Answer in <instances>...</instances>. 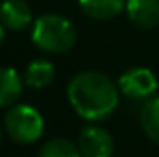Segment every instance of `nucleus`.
<instances>
[{"instance_id": "nucleus-1", "label": "nucleus", "mask_w": 159, "mask_h": 157, "mask_svg": "<svg viewBox=\"0 0 159 157\" xmlns=\"http://www.w3.org/2000/svg\"><path fill=\"white\" fill-rule=\"evenodd\" d=\"M119 87L98 70H83L69 81L67 96L81 118L98 122L107 118L119 105Z\"/></svg>"}, {"instance_id": "nucleus-2", "label": "nucleus", "mask_w": 159, "mask_h": 157, "mask_svg": "<svg viewBox=\"0 0 159 157\" xmlns=\"http://www.w3.org/2000/svg\"><path fill=\"white\" fill-rule=\"evenodd\" d=\"M34 44L50 54L69 52L76 43V28L61 15H41L32 30Z\"/></svg>"}, {"instance_id": "nucleus-3", "label": "nucleus", "mask_w": 159, "mask_h": 157, "mask_svg": "<svg viewBox=\"0 0 159 157\" xmlns=\"http://www.w3.org/2000/svg\"><path fill=\"white\" fill-rule=\"evenodd\" d=\"M44 120L37 109L26 104H15L6 115L7 135L20 144H32L43 135Z\"/></svg>"}, {"instance_id": "nucleus-4", "label": "nucleus", "mask_w": 159, "mask_h": 157, "mask_svg": "<svg viewBox=\"0 0 159 157\" xmlns=\"http://www.w3.org/2000/svg\"><path fill=\"white\" fill-rule=\"evenodd\" d=\"M119 89L131 100H146L157 91V79L150 69L135 67L120 76Z\"/></svg>"}, {"instance_id": "nucleus-5", "label": "nucleus", "mask_w": 159, "mask_h": 157, "mask_svg": "<svg viewBox=\"0 0 159 157\" xmlns=\"http://www.w3.org/2000/svg\"><path fill=\"white\" fill-rule=\"evenodd\" d=\"M78 146L81 157H111L115 141L107 129L100 126H85L80 131Z\"/></svg>"}, {"instance_id": "nucleus-6", "label": "nucleus", "mask_w": 159, "mask_h": 157, "mask_svg": "<svg viewBox=\"0 0 159 157\" xmlns=\"http://www.w3.org/2000/svg\"><path fill=\"white\" fill-rule=\"evenodd\" d=\"M32 7L26 0H4L0 4V22L7 30H24L32 24Z\"/></svg>"}, {"instance_id": "nucleus-7", "label": "nucleus", "mask_w": 159, "mask_h": 157, "mask_svg": "<svg viewBox=\"0 0 159 157\" xmlns=\"http://www.w3.org/2000/svg\"><path fill=\"white\" fill-rule=\"evenodd\" d=\"M126 13L139 28H154L159 24V0H126Z\"/></svg>"}, {"instance_id": "nucleus-8", "label": "nucleus", "mask_w": 159, "mask_h": 157, "mask_svg": "<svg viewBox=\"0 0 159 157\" xmlns=\"http://www.w3.org/2000/svg\"><path fill=\"white\" fill-rule=\"evenodd\" d=\"M22 94L20 74L11 67H0V107L15 105Z\"/></svg>"}, {"instance_id": "nucleus-9", "label": "nucleus", "mask_w": 159, "mask_h": 157, "mask_svg": "<svg viewBox=\"0 0 159 157\" xmlns=\"http://www.w3.org/2000/svg\"><path fill=\"white\" fill-rule=\"evenodd\" d=\"M126 7L124 0H80V9L94 20H107L122 13Z\"/></svg>"}, {"instance_id": "nucleus-10", "label": "nucleus", "mask_w": 159, "mask_h": 157, "mask_svg": "<svg viewBox=\"0 0 159 157\" xmlns=\"http://www.w3.org/2000/svg\"><path fill=\"white\" fill-rule=\"evenodd\" d=\"M54 65L46 59H35L26 67L24 72V81L32 89H43L52 83L54 79Z\"/></svg>"}, {"instance_id": "nucleus-11", "label": "nucleus", "mask_w": 159, "mask_h": 157, "mask_svg": "<svg viewBox=\"0 0 159 157\" xmlns=\"http://www.w3.org/2000/svg\"><path fill=\"white\" fill-rule=\"evenodd\" d=\"M141 126L146 137L159 144V96L148 98L141 109Z\"/></svg>"}, {"instance_id": "nucleus-12", "label": "nucleus", "mask_w": 159, "mask_h": 157, "mask_svg": "<svg viewBox=\"0 0 159 157\" xmlns=\"http://www.w3.org/2000/svg\"><path fill=\"white\" fill-rule=\"evenodd\" d=\"M37 157H81L80 146L69 139H52L41 146Z\"/></svg>"}, {"instance_id": "nucleus-13", "label": "nucleus", "mask_w": 159, "mask_h": 157, "mask_svg": "<svg viewBox=\"0 0 159 157\" xmlns=\"http://www.w3.org/2000/svg\"><path fill=\"white\" fill-rule=\"evenodd\" d=\"M4 43V24L0 22V44Z\"/></svg>"}, {"instance_id": "nucleus-14", "label": "nucleus", "mask_w": 159, "mask_h": 157, "mask_svg": "<svg viewBox=\"0 0 159 157\" xmlns=\"http://www.w3.org/2000/svg\"><path fill=\"white\" fill-rule=\"evenodd\" d=\"M0 142H2V129H0Z\"/></svg>"}]
</instances>
